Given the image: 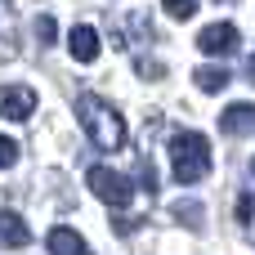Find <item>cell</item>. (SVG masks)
Returning a JSON list of instances; mask_svg holds the SVG:
<instances>
[{
  "mask_svg": "<svg viewBox=\"0 0 255 255\" xmlns=\"http://www.w3.org/2000/svg\"><path fill=\"white\" fill-rule=\"evenodd\" d=\"M76 121H81V130L90 134V143H94L99 152H121V148H126V121H121L117 108L103 103L99 94H81V99H76Z\"/></svg>",
  "mask_w": 255,
  "mask_h": 255,
  "instance_id": "cell-1",
  "label": "cell"
},
{
  "mask_svg": "<svg viewBox=\"0 0 255 255\" xmlns=\"http://www.w3.org/2000/svg\"><path fill=\"white\" fill-rule=\"evenodd\" d=\"M170 175L175 184H197L211 175V143L197 130H179L170 139Z\"/></svg>",
  "mask_w": 255,
  "mask_h": 255,
  "instance_id": "cell-2",
  "label": "cell"
},
{
  "mask_svg": "<svg viewBox=\"0 0 255 255\" xmlns=\"http://www.w3.org/2000/svg\"><path fill=\"white\" fill-rule=\"evenodd\" d=\"M85 184H90V193H94L103 206H112V211H126V206L134 202V184H130L121 170H112V166H90Z\"/></svg>",
  "mask_w": 255,
  "mask_h": 255,
  "instance_id": "cell-3",
  "label": "cell"
},
{
  "mask_svg": "<svg viewBox=\"0 0 255 255\" xmlns=\"http://www.w3.org/2000/svg\"><path fill=\"white\" fill-rule=\"evenodd\" d=\"M36 112V90L27 85H0V117L4 121H31Z\"/></svg>",
  "mask_w": 255,
  "mask_h": 255,
  "instance_id": "cell-4",
  "label": "cell"
},
{
  "mask_svg": "<svg viewBox=\"0 0 255 255\" xmlns=\"http://www.w3.org/2000/svg\"><path fill=\"white\" fill-rule=\"evenodd\" d=\"M197 49H202V54H215V58L233 54V49H238V27H233V22H211V27H202V31H197Z\"/></svg>",
  "mask_w": 255,
  "mask_h": 255,
  "instance_id": "cell-5",
  "label": "cell"
},
{
  "mask_svg": "<svg viewBox=\"0 0 255 255\" xmlns=\"http://www.w3.org/2000/svg\"><path fill=\"white\" fill-rule=\"evenodd\" d=\"M220 130H224V134H233V139L251 134V130H255V108H251V103H229V108H224V117H220Z\"/></svg>",
  "mask_w": 255,
  "mask_h": 255,
  "instance_id": "cell-6",
  "label": "cell"
},
{
  "mask_svg": "<svg viewBox=\"0 0 255 255\" xmlns=\"http://www.w3.org/2000/svg\"><path fill=\"white\" fill-rule=\"evenodd\" d=\"M67 49H72L76 63H94L99 58V31L94 27H72L67 31Z\"/></svg>",
  "mask_w": 255,
  "mask_h": 255,
  "instance_id": "cell-7",
  "label": "cell"
},
{
  "mask_svg": "<svg viewBox=\"0 0 255 255\" xmlns=\"http://www.w3.org/2000/svg\"><path fill=\"white\" fill-rule=\"evenodd\" d=\"M31 242V229H27V220L18 215V211H0V247H27Z\"/></svg>",
  "mask_w": 255,
  "mask_h": 255,
  "instance_id": "cell-8",
  "label": "cell"
},
{
  "mask_svg": "<svg viewBox=\"0 0 255 255\" xmlns=\"http://www.w3.org/2000/svg\"><path fill=\"white\" fill-rule=\"evenodd\" d=\"M45 247H49V251H58V255H63V251H85L90 242H85V238H81L76 229H54Z\"/></svg>",
  "mask_w": 255,
  "mask_h": 255,
  "instance_id": "cell-9",
  "label": "cell"
},
{
  "mask_svg": "<svg viewBox=\"0 0 255 255\" xmlns=\"http://www.w3.org/2000/svg\"><path fill=\"white\" fill-rule=\"evenodd\" d=\"M193 81H197V85H202L206 94H220V90H224V85H229L233 76H229L224 67H197V72H193Z\"/></svg>",
  "mask_w": 255,
  "mask_h": 255,
  "instance_id": "cell-10",
  "label": "cell"
},
{
  "mask_svg": "<svg viewBox=\"0 0 255 255\" xmlns=\"http://www.w3.org/2000/svg\"><path fill=\"white\" fill-rule=\"evenodd\" d=\"M13 54V13H9V0H0V58Z\"/></svg>",
  "mask_w": 255,
  "mask_h": 255,
  "instance_id": "cell-11",
  "label": "cell"
},
{
  "mask_svg": "<svg viewBox=\"0 0 255 255\" xmlns=\"http://www.w3.org/2000/svg\"><path fill=\"white\" fill-rule=\"evenodd\" d=\"M166 4V13L175 18V22H188L193 13H197V0H161Z\"/></svg>",
  "mask_w": 255,
  "mask_h": 255,
  "instance_id": "cell-12",
  "label": "cell"
},
{
  "mask_svg": "<svg viewBox=\"0 0 255 255\" xmlns=\"http://www.w3.org/2000/svg\"><path fill=\"white\" fill-rule=\"evenodd\" d=\"M36 36H40V45H54L58 27H54V18H49V13H40V18H36Z\"/></svg>",
  "mask_w": 255,
  "mask_h": 255,
  "instance_id": "cell-13",
  "label": "cell"
},
{
  "mask_svg": "<svg viewBox=\"0 0 255 255\" xmlns=\"http://www.w3.org/2000/svg\"><path fill=\"white\" fill-rule=\"evenodd\" d=\"M13 161H18V143H13L9 134H0V170H9Z\"/></svg>",
  "mask_w": 255,
  "mask_h": 255,
  "instance_id": "cell-14",
  "label": "cell"
},
{
  "mask_svg": "<svg viewBox=\"0 0 255 255\" xmlns=\"http://www.w3.org/2000/svg\"><path fill=\"white\" fill-rule=\"evenodd\" d=\"M251 215H255V197L247 193V197H238V220H242V224H251Z\"/></svg>",
  "mask_w": 255,
  "mask_h": 255,
  "instance_id": "cell-15",
  "label": "cell"
},
{
  "mask_svg": "<svg viewBox=\"0 0 255 255\" xmlns=\"http://www.w3.org/2000/svg\"><path fill=\"white\" fill-rule=\"evenodd\" d=\"M139 72H143V76H161L166 67H161V63H139Z\"/></svg>",
  "mask_w": 255,
  "mask_h": 255,
  "instance_id": "cell-16",
  "label": "cell"
},
{
  "mask_svg": "<svg viewBox=\"0 0 255 255\" xmlns=\"http://www.w3.org/2000/svg\"><path fill=\"white\" fill-rule=\"evenodd\" d=\"M247 81L255 85V49H251V58H247Z\"/></svg>",
  "mask_w": 255,
  "mask_h": 255,
  "instance_id": "cell-17",
  "label": "cell"
},
{
  "mask_svg": "<svg viewBox=\"0 0 255 255\" xmlns=\"http://www.w3.org/2000/svg\"><path fill=\"white\" fill-rule=\"evenodd\" d=\"M251 175H255V157H251Z\"/></svg>",
  "mask_w": 255,
  "mask_h": 255,
  "instance_id": "cell-18",
  "label": "cell"
}]
</instances>
